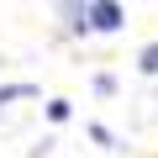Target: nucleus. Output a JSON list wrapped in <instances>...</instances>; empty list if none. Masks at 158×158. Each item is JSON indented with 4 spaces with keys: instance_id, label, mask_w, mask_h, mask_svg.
I'll return each mask as SVG.
<instances>
[{
    "instance_id": "2",
    "label": "nucleus",
    "mask_w": 158,
    "mask_h": 158,
    "mask_svg": "<svg viewBox=\"0 0 158 158\" xmlns=\"http://www.w3.org/2000/svg\"><path fill=\"white\" fill-rule=\"evenodd\" d=\"M42 90L32 85V79H11V85H0V111H6L11 100H37Z\"/></svg>"
},
{
    "instance_id": "1",
    "label": "nucleus",
    "mask_w": 158,
    "mask_h": 158,
    "mask_svg": "<svg viewBox=\"0 0 158 158\" xmlns=\"http://www.w3.org/2000/svg\"><path fill=\"white\" fill-rule=\"evenodd\" d=\"M63 21L69 32H121L127 27V6H116V0H85V6H63Z\"/></svg>"
},
{
    "instance_id": "6",
    "label": "nucleus",
    "mask_w": 158,
    "mask_h": 158,
    "mask_svg": "<svg viewBox=\"0 0 158 158\" xmlns=\"http://www.w3.org/2000/svg\"><path fill=\"white\" fill-rule=\"evenodd\" d=\"M116 90V74H95V95H111Z\"/></svg>"
},
{
    "instance_id": "5",
    "label": "nucleus",
    "mask_w": 158,
    "mask_h": 158,
    "mask_svg": "<svg viewBox=\"0 0 158 158\" xmlns=\"http://www.w3.org/2000/svg\"><path fill=\"white\" fill-rule=\"evenodd\" d=\"M90 137H95V142H100V148H116V137H111V132H106V127H100V121H90Z\"/></svg>"
},
{
    "instance_id": "4",
    "label": "nucleus",
    "mask_w": 158,
    "mask_h": 158,
    "mask_svg": "<svg viewBox=\"0 0 158 158\" xmlns=\"http://www.w3.org/2000/svg\"><path fill=\"white\" fill-rule=\"evenodd\" d=\"M137 69H142V74H158V42H148V48L137 53Z\"/></svg>"
},
{
    "instance_id": "7",
    "label": "nucleus",
    "mask_w": 158,
    "mask_h": 158,
    "mask_svg": "<svg viewBox=\"0 0 158 158\" xmlns=\"http://www.w3.org/2000/svg\"><path fill=\"white\" fill-rule=\"evenodd\" d=\"M48 148H53V142H37V148H27L21 158H48Z\"/></svg>"
},
{
    "instance_id": "3",
    "label": "nucleus",
    "mask_w": 158,
    "mask_h": 158,
    "mask_svg": "<svg viewBox=\"0 0 158 158\" xmlns=\"http://www.w3.org/2000/svg\"><path fill=\"white\" fill-rule=\"evenodd\" d=\"M69 116H74V106H69V100H48V121H53V127H63Z\"/></svg>"
}]
</instances>
